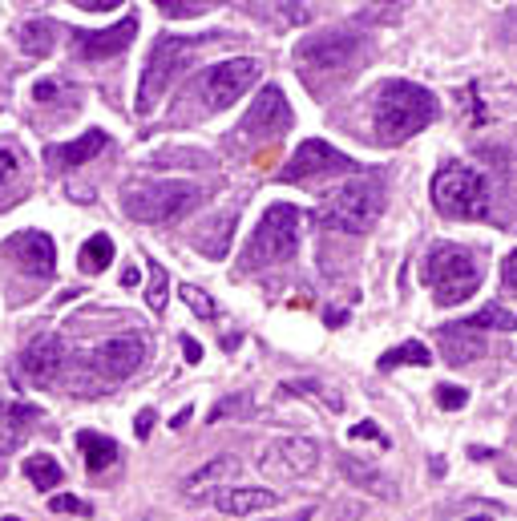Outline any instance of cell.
<instances>
[{"label": "cell", "instance_id": "obj_1", "mask_svg": "<svg viewBox=\"0 0 517 521\" xmlns=\"http://www.w3.org/2000/svg\"><path fill=\"white\" fill-rule=\"evenodd\" d=\"M437 118V97L425 85L412 81H384L376 89L372 101V122H376V138L384 146H400L412 134H421L429 122Z\"/></svg>", "mask_w": 517, "mask_h": 521}, {"label": "cell", "instance_id": "obj_2", "mask_svg": "<svg viewBox=\"0 0 517 521\" xmlns=\"http://www.w3.org/2000/svg\"><path fill=\"white\" fill-rule=\"evenodd\" d=\"M202 202V190L182 178H134L122 186V211L138 223H170Z\"/></svg>", "mask_w": 517, "mask_h": 521}, {"label": "cell", "instance_id": "obj_3", "mask_svg": "<svg viewBox=\"0 0 517 521\" xmlns=\"http://www.w3.org/2000/svg\"><path fill=\"white\" fill-rule=\"evenodd\" d=\"M433 202L445 219H485L489 215V182L481 170L465 166V162H445L433 178Z\"/></svg>", "mask_w": 517, "mask_h": 521}, {"label": "cell", "instance_id": "obj_4", "mask_svg": "<svg viewBox=\"0 0 517 521\" xmlns=\"http://www.w3.org/2000/svg\"><path fill=\"white\" fill-rule=\"evenodd\" d=\"M380 211H384V186L376 178H348L328 202L324 227L344 235H364L376 227Z\"/></svg>", "mask_w": 517, "mask_h": 521}, {"label": "cell", "instance_id": "obj_5", "mask_svg": "<svg viewBox=\"0 0 517 521\" xmlns=\"http://www.w3.org/2000/svg\"><path fill=\"white\" fill-rule=\"evenodd\" d=\"M206 41H215L211 33L206 37H158V45H154V53H150V61H146V69H142V85H138V114H150L158 101H162V93L174 85V77L186 69V61L198 53V45H206Z\"/></svg>", "mask_w": 517, "mask_h": 521}, {"label": "cell", "instance_id": "obj_6", "mask_svg": "<svg viewBox=\"0 0 517 521\" xmlns=\"http://www.w3.org/2000/svg\"><path fill=\"white\" fill-rule=\"evenodd\" d=\"M299 223H303L299 206H287V202L267 206V215L259 219L251 247L243 255V267H271V263L291 259L295 247H299Z\"/></svg>", "mask_w": 517, "mask_h": 521}, {"label": "cell", "instance_id": "obj_7", "mask_svg": "<svg viewBox=\"0 0 517 521\" xmlns=\"http://www.w3.org/2000/svg\"><path fill=\"white\" fill-rule=\"evenodd\" d=\"M425 279H429V287H433V295H437L441 307H457V303H465L481 287L477 259L465 247H437L429 255Z\"/></svg>", "mask_w": 517, "mask_h": 521}, {"label": "cell", "instance_id": "obj_8", "mask_svg": "<svg viewBox=\"0 0 517 521\" xmlns=\"http://www.w3.org/2000/svg\"><path fill=\"white\" fill-rule=\"evenodd\" d=\"M255 81H259V61H251V57L219 61V65L202 69V73L194 77L198 97H202L206 110H227V106H235V101H239Z\"/></svg>", "mask_w": 517, "mask_h": 521}, {"label": "cell", "instance_id": "obj_9", "mask_svg": "<svg viewBox=\"0 0 517 521\" xmlns=\"http://www.w3.org/2000/svg\"><path fill=\"white\" fill-rule=\"evenodd\" d=\"M360 49L364 41L348 29H324L316 37H307L299 49H295V61L307 77H320V73H344L348 65L360 61Z\"/></svg>", "mask_w": 517, "mask_h": 521}, {"label": "cell", "instance_id": "obj_10", "mask_svg": "<svg viewBox=\"0 0 517 521\" xmlns=\"http://www.w3.org/2000/svg\"><path fill=\"white\" fill-rule=\"evenodd\" d=\"M360 166L348 158V154H340L332 142H324V138H307V142H299L295 146V154L287 158V166H283V178L279 182H291V186H299V182H324V178H336V174H356Z\"/></svg>", "mask_w": 517, "mask_h": 521}, {"label": "cell", "instance_id": "obj_11", "mask_svg": "<svg viewBox=\"0 0 517 521\" xmlns=\"http://www.w3.org/2000/svg\"><path fill=\"white\" fill-rule=\"evenodd\" d=\"M267 477H307L320 465V445L312 437H275L259 457Z\"/></svg>", "mask_w": 517, "mask_h": 521}, {"label": "cell", "instance_id": "obj_12", "mask_svg": "<svg viewBox=\"0 0 517 521\" xmlns=\"http://www.w3.org/2000/svg\"><path fill=\"white\" fill-rule=\"evenodd\" d=\"M134 37H138V17H134V13H126V17H122L118 25H110V29H97V33H89V29H73V33H69L77 57H85V61L118 57Z\"/></svg>", "mask_w": 517, "mask_h": 521}, {"label": "cell", "instance_id": "obj_13", "mask_svg": "<svg viewBox=\"0 0 517 521\" xmlns=\"http://www.w3.org/2000/svg\"><path fill=\"white\" fill-rule=\"evenodd\" d=\"M142 360H146V340H142L138 332H130V336H114V340L101 344L97 352L85 356V364H93L97 372H106L110 380H126V376H134V372L142 368Z\"/></svg>", "mask_w": 517, "mask_h": 521}, {"label": "cell", "instance_id": "obj_14", "mask_svg": "<svg viewBox=\"0 0 517 521\" xmlns=\"http://www.w3.org/2000/svg\"><path fill=\"white\" fill-rule=\"evenodd\" d=\"M291 126V106L279 85H263L255 93V106L247 110L243 118V134H255V138H279L283 130Z\"/></svg>", "mask_w": 517, "mask_h": 521}, {"label": "cell", "instance_id": "obj_15", "mask_svg": "<svg viewBox=\"0 0 517 521\" xmlns=\"http://www.w3.org/2000/svg\"><path fill=\"white\" fill-rule=\"evenodd\" d=\"M65 360V344L57 336H41L21 352V380L29 384H53V376L61 372Z\"/></svg>", "mask_w": 517, "mask_h": 521}, {"label": "cell", "instance_id": "obj_16", "mask_svg": "<svg viewBox=\"0 0 517 521\" xmlns=\"http://www.w3.org/2000/svg\"><path fill=\"white\" fill-rule=\"evenodd\" d=\"M9 251L21 259V267H29V275H37V279H49V275H53L57 247H53L49 235H41V231H17V235L9 239Z\"/></svg>", "mask_w": 517, "mask_h": 521}, {"label": "cell", "instance_id": "obj_17", "mask_svg": "<svg viewBox=\"0 0 517 521\" xmlns=\"http://www.w3.org/2000/svg\"><path fill=\"white\" fill-rule=\"evenodd\" d=\"M106 146H110V134H106V130H89V134H81L77 142L49 146V150H45V162H49V166H61V170H69V166H81V162L97 158V154L106 150Z\"/></svg>", "mask_w": 517, "mask_h": 521}, {"label": "cell", "instance_id": "obj_18", "mask_svg": "<svg viewBox=\"0 0 517 521\" xmlns=\"http://www.w3.org/2000/svg\"><path fill=\"white\" fill-rule=\"evenodd\" d=\"M441 348H445V360H449V364H469V360H477V356L485 352V340H481V332H473V328L461 320V324H449V328H445Z\"/></svg>", "mask_w": 517, "mask_h": 521}, {"label": "cell", "instance_id": "obj_19", "mask_svg": "<svg viewBox=\"0 0 517 521\" xmlns=\"http://www.w3.org/2000/svg\"><path fill=\"white\" fill-rule=\"evenodd\" d=\"M211 497H215V505H219L223 513H231V517H247V513H255V509H271V505L279 501L271 489H215Z\"/></svg>", "mask_w": 517, "mask_h": 521}, {"label": "cell", "instance_id": "obj_20", "mask_svg": "<svg viewBox=\"0 0 517 521\" xmlns=\"http://www.w3.org/2000/svg\"><path fill=\"white\" fill-rule=\"evenodd\" d=\"M235 473H239L235 457H215V461H206L198 473H190L182 489H186V497H202V493H211V489H223V481L235 477Z\"/></svg>", "mask_w": 517, "mask_h": 521}, {"label": "cell", "instance_id": "obj_21", "mask_svg": "<svg viewBox=\"0 0 517 521\" xmlns=\"http://www.w3.org/2000/svg\"><path fill=\"white\" fill-rule=\"evenodd\" d=\"M231 235H235V215H215L198 235H194V247L206 255V259H223L227 247H231Z\"/></svg>", "mask_w": 517, "mask_h": 521}, {"label": "cell", "instance_id": "obj_22", "mask_svg": "<svg viewBox=\"0 0 517 521\" xmlns=\"http://www.w3.org/2000/svg\"><path fill=\"white\" fill-rule=\"evenodd\" d=\"M340 473H344V481H352V485H360V489H368V493H376V497H396V485H392L380 469H372L368 461L340 457Z\"/></svg>", "mask_w": 517, "mask_h": 521}, {"label": "cell", "instance_id": "obj_23", "mask_svg": "<svg viewBox=\"0 0 517 521\" xmlns=\"http://www.w3.org/2000/svg\"><path fill=\"white\" fill-rule=\"evenodd\" d=\"M17 37H21V45H25L29 57H49L53 45H57V25L49 17H33V21H25L17 29Z\"/></svg>", "mask_w": 517, "mask_h": 521}, {"label": "cell", "instance_id": "obj_24", "mask_svg": "<svg viewBox=\"0 0 517 521\" xmlns=\"http://www.w3.org/2000/svg\"><path fill=\"white\" fill-rule=\"evenodd\" d=\"M77 445H81V453H85V469H89V473H101V469H110V465L118 461V441H114V437L81 433Z\"/></svg>", "mask_w": 517, "mask_h": 521}, {"label": "cell", "instance_id": "obj_25", "mask_svg": "<svg viewBox=\"0 0 517 521\" xmlns=\"http://www.w3.org/2000/svg\"><path fill=\"white\" fill-rule=\"evenodd\" d=\"M61 473H65V469H61V465H57L49 453H33V457L25 461V477H29V481H33L41 493H49L53 485H61Z\"/></svg>", "mask_w": 517, "mask_h": 521}, {"label": "cell", "instance_id": "obj_26", "mask_svg": "<svg viewBox=\"0 0 517 521\" xmlns=\"http://www.w3.org/2000/svg\"><path fill=\"white\" fill-rule=\"evenodd\" d=\"M433 360V352L421 344V340H408V344H400V348H392V352H384L380 356V372H392V368H400V364H429Z\"/></svg>", "mask_w": 517, "mask_h": 521}, {"label": "cell", "instance_id": "obj_27", "mask_svg": "<svg viewBox=\"0 0 517 521\" xmlns=\"http://www.w3.org/2000/svg\"><path fill=\"white\" fill-rule=\"evenodd\" d=\"M114 263V239L110 235H93L81 247V271H106Z\"/></svg>", "mask_w": 517, "mask_h": 521}, {"label": "cell", "instance_id": "obj_28", "mask_svg": "<svg viewBox=\"0 0 517 521\" xmlns=\"http://www.w3.org/2000/svg\"><path fill=\"white\" fill-rule=\"evenodd\" d=\"M465 324H469L473 332H485V328H497V332H513V311H509V307H497V303H493V307H481L477 316H469Z\"/></svg>", "mask_w": 517, "mask_h": 521}, {"label": "cell", "instance_id": "obj_29", "mask_svg": "<svg viewBox=\"0 0 517 521\" xmlns=\"http://www.w3.org/2000/svg\"><path fill=\"white\" fill-rule=\"evenodd\" d=\"M287 392H312V396L328 400V408H332V412H344V392H340V388H332V384H324V380H295Z\"/></svg>", "mask_w": 517, "mask_h": 521}, {"label": "cell", "instance_id": "obj_30", "mask_svg": "<svg viewBox=\"0 0 517 521\" xmlns=\"http://www.w3.org/2000/svg\"><path fill=\"white\" fill-rule=\"evenodd\" d=\"M178 295H182V303H186V307L194 311V316H198V320H211V316H215V299H211V295H206L202 287H194V283H186V287H182Z\"/></svg>", "mask_w": 517, "mask_h": 521}, {"label": "cell", "instance_id": "obj_31", "mask_svg": "<svg viewBox=\"0 0 517 521\" xmlns=\"http://www.w3.org/2000/svg\"><path fill=\"white\" fill-rule=\"evenodd\" d=\"M166 299H170V275L154 263V279H150V287H146V303H150L154 311H162V307H166Z\"/></svg>", "mask_w": 517, "mask_h": 521}, {"label": "cell", "instance_id": "obj_32", "mask_svg": "<svg viewBox=\"0 0 517 521\" xmlns=\"http://www.w3.org/2000/svg\"><path fill=\"white\" fill-rule=\"evenodd\" d=\"M206 9H211V0H194V5H186V0H158V13H166V17H194Z\"/></svg>", "mask_w": 517, "mask_h": 521}, {"label": "cell", "instance_id": "obj_33", "mask_svg": "<svg viewBox=\"0 0 517 521\" xmlns=\"http://www.w3.org/2000/svg\"><path fill=\"white\" fill-rule=\"evenodd\" d=\"M49 505H53V513H77V517H89V513H93V505H85V501H81V497H73V493L53 497Z\"/></svg>", "mask_w": 517, "mask_h": 521}, {"label": "cell", "instance_id": "obj_34", "mask_svg": "<svg viewBox=\"0 0 517 521\" xmlns=\"http://www.w3.org/2000/svg\"><path fill=\"white\" fill-rule=\"evenodd\" d=\"M465 400H469V392L461 384H441L437 388V404L441 408H465Z\"/></svg>", "mask_w": 517, "mask_h": 521}, {"label": "cell", "instance_id": "obj_35", "mask_svg": "<svg viewBox=\"0 0 517 521\" xmlns=\"http://www.w3.org/2000/svg\"><path fill=\"white\" fill-rule=\"evenodd\" d=\"M17 178V154L9 146H0V186Z\"/></svg>", "mask_w": 517, "mask_h": 521}, {"label": "cell", "instance_id": "obj_36", "mask_svg": "<svg viewBox=\"0 0 517 521\" xmlns=\"http://www.w3.org/2000/svg\"><path fill=\"white\" fill-rule=\"evenodd\" d=\"M348 437H356V441H384V449H388V437H380V429L372 425V421H360V425H352V433Z\"/></svg>", "mask_w": 517, "mask_h": 521}, {"label": "cell", "instance_id": "obj_37", "mask_svg": "<svg viewBox=\"0 0 517 521\" xmlns=\"http://www.w3.org/2000/svg\"><path fill=\"white\" fill-rule=\"evenodd\" d=\"M154 162H162V166H166V162H194V166H211V158H206V154H190V158H186V154H158Z\"/></svg>", "mask_w": 517, "mask_h": 521}, {"label": "cell", "instance_id": "obj_38", "mask_svg": "<svg viewBox=\"0 0 517 521\" xmlns=\"http://www.w3.org/2000/svg\"><path fill=\"white\" fill-rule=\"evenodd\" d=\"M77 9H85V13H114L118 0H77Z\"/></svg>", "mask_w": 517, "mask_h": 521}, {"label": "cell", "instance_id": "obj_39", "mask_svg": "<svg viewBox=\"0 0 517 521\" xmlns=\"http://www.w3.org/2000/svg\"><path fill=\"white\" fill-rule=\"evenodd\" d=\"M501 279H505V287H517V251L505 255V263H501Z\"/></svg>", "mask_w": 517, "mask_h": 521}, {"label": "cell", "instance_id": "obj_40", "mask_svg": "<svg viewBox=\"0 0 517 521\" xmlns=\"http://www.w3.org/2000/svg\"><path fill=\"white\" fill-rule=\"evenodd\" d=\"M279 13H283L291 25H303V21H307V13H312V9H303V5H279Z\"/></svg>", "mask_w": 517, "mask_h": 521}, {"label": "cell", "instance_id": "obj_41", "mask_svg": "<svg viewBox=\"0 0 517 521\" xmlns=\"http://www.w3.org/2000/svg\"><path fill=\"white\" fill-rule=\"evenodd\" d=\"M57 93H61L57 81H37V85H33V97H37V101H49V97H57Z\"/></svg>", "mask_w": 517, "mask_h": 521}, {"label": "cell", "instance_id": "obj_42", "mask_svg": "<svg viewBox=\"0 0 517 521\" xmlns=\"http://www.w3.org/2000/svg\"><path fill=\"white\" fill-rule=\"evenodd\" d=\"M134 429H138V437H150V429H154V408L138 412V421H134Z\"/></svg>", "mask_w": 517, "mask_h": 521}, {"label": "cell", "instance_id": "obj_43", "mask_svg": "<svg viewBox=\"0 0 517 521\" xmlns=\"http://www.w3.org/2000/svg\"><path fill=\"white\" fill-rule=\"evenodd\" d=\"M182 356H186V364H198V360H202V344H194V340L186 336V340H182Z\"/></svg>", "mask_w": 517, "mask_h": 521}, {"label": "cell", "instance_id": "obj_44", "mask_svg": "<svg viewBox=\"0 0 517 521\" xmlns=\"http://www.w3.org/2000/svg\"><path fill=\"white\" fill-rule=\"evenodd\" d=\"M13 449H17V433H13V429H5V433H0V457L13 453Z\"/></svg>", "mask_w": 517, "mask_h": 521}, {"label": "cell", "instance_id": "obj_45", "mask_svg": "<svg viewBox=\"0 0 517 521\" xmlns=\"http://www.w3.org/2000/svg\"><path fill=\"white\" fill-rule=\"evenodd\" d=\"M138 279H142V275H138L134 267H126V271H122V283H126V287H138Z\"/></svg>", "mask_w": 517, "mask_h": 521}, {"label": "cell", "instance_id": "obj_46", "mask_svg": "<svg viewBox=\"0 0 517 521\" xmlns=\"http://www.w3.org/2000/svg\"><path fill=\"white\" fill-rule=\"evenodd\" d=\"M344 320H348V311H328V324H332V328H340Z\"/></svg>", "mask_w": 517, "mask_h": 521}, {"label": "cell", "instance_id": "obj_47", "mask_svg": "<svg viewBox=\"0 0 517 521\" xmlns=\"http://www.w3.org/2000/svg\"><path fill=\"white\" fill-rule=\"evenodd\" d=\"M307 517H312V513H299V517H291V521H307Z\"/></svg>", "mask_w": 517, "mask_h": 521}, {"label": "cell", "instance_id": "obj_48", "mask_svg": "<svg viewBox=\"0 0 517 521\" xmlns=\"http://www.w3.org/2000/svg\"><path fill=\"white\" fill-rule=\"evenodd\" d=\"M465 521H493V517H465Z\"/></svg>", "mask_w": 517, "mask_h": 521}, {"label": "cell", "instance_id": "obj_49", "mask_svg": "<svg viewBox=\"0 0 517 521\" xmlns=\"http://www.w3.org/2000/svg\"><path fill=\"white\" fill-rule=\"evenodd\" d=\"M5 521H21V517H5Z\"/></svg>", "mask_w": 517, "mask_h": 521}, {"label": "cell", "instance_id": "obj_50", "mask_svg": "<svg viewBox=\"0 0 517 521\" xmlns=\"http://www.w3.org/2000/svg\"><path fill=\"white\" fill-rule=\"evenodd\" d=\"M0 412H5V404H0Z\"/></svg>", "mask_w": 517, "mask_h": 521}]
</instances>
